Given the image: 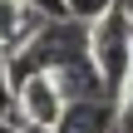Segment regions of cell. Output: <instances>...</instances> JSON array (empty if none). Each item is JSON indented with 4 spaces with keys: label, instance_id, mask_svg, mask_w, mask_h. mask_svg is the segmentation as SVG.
I'll list each match as a JSON object with an SVG mask.
<instances>
[{
    "label": "cell",
    "instance_id": "cell-1",
    "mask_svg": "<svg viewBox=\"0 0 133 133\" xmlns=\"http://www.w3.org/2000/svg\"><path fill=\"white\" fill-rule=\"evenodd\" d=\"M5 64H10V94H15L20 79L49 74L69 104H79V99H104L99 74H94V59H89V25L49 20V25H39V35H35L25 49H20L15 59H5Z\"/></svg>",
    "mask_w": 133,
    "mask_h": 133
},
{
    "label": "cell",
    "instance_id": "cell-2",
    "mask_svg": "<svg viewBox=\"0 0 133 133\" xmlns=\"http://www.w3.org/2000/svg\"><path fill=\"white\" fill-rule=\"evenodd\" d=\"M89 59H94L104 99H118V89L128 79V64H133V5L118 0L114 10H104L89 25Z\"/></svg>",
    "mask_w": 133,
    "mask_h": 133
},
{
    "label": "cell",
    "instance_id": "cell-3",
    "mask_svg": "<svg viewBox=\"0 0 133 133\" xmlns=\"http://www.w3.org/2000/svg\"><path fill=\"white\" fill-rule=\"evenodd\" d=\"M39 25H49V20L35 15L30 5H20V0H0V54L15 59V54L39 35Z\"/></svg>",
    "mask_w": 133,
    "mask_h": 133
},
{
    "label": "cell",
    "instance_id": "cell-4",
    "mask_svg": "<svg viewBox=\"0 0 133 133\" xmlns=\"http://www.w3.org/2000/svg\"><path fill=\"white\" fill-rule=\"evenodd\" d=\"M54 133H114V99H79L64 109Z\"/></svg>",
    "mask_w": 133,
    "mask_h": 133
},
{
    "label": "cell",
    "instance_id": "cell-5",
    "mask_svg": "<svg viewBox=\"0 0 133 133\" xmlns=\"http://www.w3.org/2000/svg\"><path fill=\"white\" fill-rule=\"evenodd\" d=\"M114 133H133V64H128V79L114 99Z\"/></svg>",
    "mask_w": 133,
    "mask_h": 133
},
{
    "label": "cell",
    "instance_id": "cell-6",
    "mask_svg": "<svg viewBox=\"0 0 133 133\" xmlns=\"http://www.w3.org/2000/svg\"><path fill=\"white\" fill-rule=\"evenodd\" d=\"M118 0H64V20H74V25H94L104 10H114Z\"/></svg>",
    "mask_w": 133,
    "mask_h": 133
},
{
    "label": "cell",
    "instance_id": "cell-7",
    "mask_svg": "<svg viewBox=\"0 0 133 133\" xmlns=\"http://www.w3.org/2000/svg\"><path fill=\"white\" fill-rule=\"evenodd\" d=\"M15 109V94H10V64H5V54H0V118Z\"/></svg>",
    "mask_w": 133,
    "mask_h": 133
},
{
    "label": "cell",
    "instance_id": "cell-8",
    "mask_svg": "<svg viewBox=\"0 0 133 133\" xmlns=\"http://www.w3.org/2000/svg\"><path fill=\"white\" fill-rule=\"evenodd\" d=\"M20 5H30V10L44 15V20H64V0H20Z\"/></svg>",
    "mask_w": 133,
    "mask_h": 133
},
{
    "label": "cell",
    "instance_id": "cell-9",
    "mask_svg": "<svg viewBox=\"0 0 133 133\" xmlns=\"http://www.w3.org/2000/svg\"><path fill=\"white\" fill-rule=\"evenodd\" d=\"M0 133H25L20 123H10V118H0Z\"/></svg>",
    "mask_w": 133,
    "mask_h": 133
}]
</instances>
